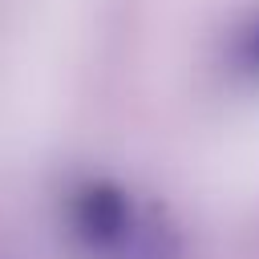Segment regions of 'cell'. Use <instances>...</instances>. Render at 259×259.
Here are the masks:
<instances>
[{
	"label": "cell",
	"mask_w": 259,
	"mask_h": 259,
	"mask_svg": "<svg viewBox=\"0 0 259 259\" xmlns=\"http://www.w3.org/2000/svg\"><path fill=\"white\" fill-rule=\"evenodd\" d=\"M0 259H4V255H0Z\"/></svg>",
	"instance_id": "obj_2"
},
{
	"label": "cell",
	"mask_w": 259,
	"mask_h": 259,
	"mask_svg": "<svg viewBox=\"0 0 259 259\" xmlns=\"http://www.w3.org/2000/svg\"><path fill=\"white\" fill-rule=\"evenodd\" d=\"M243 65H251V69H259V24L243 36Z\"/></svg>",
	"instance_id": "obj_1"
}]
</instances>
